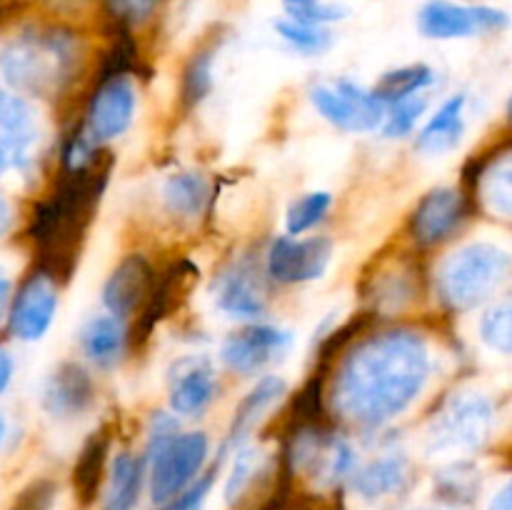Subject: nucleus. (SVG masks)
Masks as SVG:
<instances>
[{"label":"nucleus","mask_w":512,"mask_h":510,"mask_svg":"<svg viewBox=\"0 0 512 510\" xmlns=\"http://www.w3.org/2000/svg\"><path fill=\"white\" fill-rule=\"evenodd\" d=\"M430 355L420 335L390 330L350 350L333 385L335 410L358 425H383L403 413L428 380Z\"/></svg>","instance_id":"nucleus-1"},{"label":"nucleus","mask_w":512,"mask_h":510,"mask_svg":"<svg viewBox=\"0 0 512 510\" xmlns=\"http://www.w3.org/2000/svg\"><path fill=\"white\" fill-rule=\"evenodd\" d=\"M110 165V153L100 150L88 163L65 168L53 193L38 208L33 235L40 253V273L53 283L73 275L95 208L103 198Z\"/></svg>","instance_id":"nucleus-2"},{"label":"nucleus","mask_w":512,"mask_h":510,"mask_svg":"<svg viewBox=\"0 0 512 510\" xmlns=\"http://www.w3.org/2000/svg\"><path fill=\"white\" fill-rule=\"evenodd\" d=\"M83 60L80 40L63 28H38L15 35L0 50V73L13 88L53 98L75 78Z\"/></svg>","instance_id":"nucleus-3"},{"label":"nucleus","mask_w":512,"mask_h":510,"mask_svg":"<svg viewBox=\"0 0 512 510\" xmlns=\"http://www.w3.org/2000/svg\"><path fill=\"white\" fill-rule=\"evenodd\" d=\"M510 255L490 243H473L450 255L438 273V293L453 310L478 308L508 280Z\"/></svg>","instance_id":"nucleus-4"},{"label":"nucleus","mask_w":512,"mask_h":510,"mask_svg":"<svg viewBox=\"0 0 512 510\" xmlns=\"http://www.w3.org/2000/svg\"><path fill=\"white\" fill-rule=\"evenodd\" d=\"M208 460V438L203 433H175L160 423L150 440V498L168 503L188 488Z\"/></svg>","instance_id":"nucleus-5"},{"label":"nucleus","mask_w":512,"mask_h":510,"mask_svg":"<svg viewBox=\"0 0 512 510\" xmlns=\"http://www.w3.org/2000/svg\"><path fill=\"white\" fill-rule=\"evenodd\" d=\"M290 473H303L323 485H335L355 470V453L343 438L325 433L320 425L293 430L288 455Z\"/></svg>","instance_id":"nucleus-6"},{"label":"nucleus","mask_w":512,"mask_h":510,"mask_svg":"<svg viewBox=\"0 0 512 510\" xmlns=\"http://www.w3.org/2000/svg\"><path fill=\"white\" fill-rule=\"evenodd\" d=\"M493 405L480 393L455 395L430 423L428 445L435 453L475 450L490 438Z\"/></svg>","instance_id":"nucleus-7"},{"label":"nucleus","mask_w":512,"mask_h":510,"mask_svg":"<svg viewBox=\"0 0 512 510\" xmlns=\"http://www.w3.org/2000/svg\"><path fill=\"white\" fill-rule=\"evenodd\" d=\"M310 100L325 120L343 130L365 133V130H375L378 125H383V100L373 90H363L348 80L315 85L310 90Z\"/></svg>","instance_id":"nucleus-8"},{"label":"nucleus","mask_w":512,"mask_h":510,"mask_svg":"<svg viewBox=\"0 0 512 510\" xmlns=\"http://www.w3.org/2000/svg\"><path fill=\"white\" fill-rule=\"evenodd\" d=\"M135 115V88L128 75H113L103 78L95 95L90 98L85 123L80 125V133L95 145H103L108 140L118 138L130 128Z\"/></svg>","instance_id":"nucleus-9"},{"label":"nucleus","mask_w":512,"mask_h":510,"mask_svg":"<svg viewBox=\"0 0 512 510\" xmlns=\"http://www.w3.org/2000/svg\"><path fill=\"white\" fill-rule=\"evenodd\" d=\"M423 35L435 40L470 38V35L493 33L508 25V15L488 5H460L450 0H430L418 15Z\"/></svg>","instance_id":"nucleus-10"},{"label":"nucleus","mask_w":512,"mask_h":510,"mask_svg":"<svg viewBox=\"0 0 512 510\" xmlns=\"http://www.w3.org/2000/svg\"><path fill=\"white\" fill-rule=\"evenodd\" d=\"M330 258L333 245L328 238H278L268 253V275L283 285L308 283L328 270Z\"/></svg>","instance_id":"nucleus-11"},{"label":"nucleus","mask_w":512,"mask_h":510,"mask_svg":"<svg viewBox=\"0 0 512 510\" xmlns=\"http://www.w3.org/2000/svg\"><path fill=\"white\" fill-rule=\"evenodd\" d=\"M293 343V333L275 325H250L223 343V363L235 373H255L278 360Z\"/></svg>","instance_id":"nucleus-12"},{"label":"nucleus","mask_w":512,"mask_h":510,"mask_svg":"<svg viewBox=\"0 0 512 510\" xmlns=\"http://www.w3.org/2000/svg\"><path fill=\"white\" fill-rule=\"evenodd\" d=\"M38 143L33 110L18 95L0 90V175L23 168Z\"/></svg>","instance_id":"nucleus-13"},{"label":"nucleus","mask_w":512,"mask_h":510,"mask_svg":"<svg viewBox=\"0 0 512 510\" xmlns=\"http://www.w3.org/2000/svg\"><path fill=\"white\" fill-rule=\"evenodd\" d=\"M48 275L38 273L18 290L10 308V330L20 340H38L48 333L58 308V290Z\"/></svg>","instance_id":"nucleus-14"},{"label":"nucleus","mask_w":512,"mask_h":510,"mask_svg":"<svg viewBox=\"0 0 512 510\" xmlns=\"http://www.w3.org/2000/svg\"><path fill=\"white\" fill-rule=\"evenodd\" d=\"M195 278H198L195 265L188 263V260H180V263L170 265V268L165 270L163 278L153 280L148 298H145L143 308H140V318L138 323H135L133 340L143 343L148 335H153V330L158 328L160 320L168 318V315L183 303L185 293L195 285Z\"/></svg>","instance_id":"nucleus-15"},{"label":"nucleus","mask_w":512,"mask_h":510,"mask_svg":"<svg viewBox=\"0 0 512 510\" xmlns=\"http://www.w3.org/2000/svg\"><path fill=\"white\" fill-rule=\"evenodd\" d=\"M95 400V383L78 363H63L50 373L43 388V408L53 418L68 420L88 413Z\"/></svg>","instance_id":"nucleus-16"},{"label":"nucleus","mask_w":512,"mask_h":510,"mask_svg":"<svg viewBox=\"0 0 512 510\" xmlns=\"http://www.w3.org/2000/svg\"><path fill=\"white\" fill-rule=\"evenodd\" d=\"M465 215V200L453 188H435L413 210L410 233L420 245H438L450 238Z\"/></svg>","instance_id":"nucleus-17"},{"label":"nucleus","mask_w":512,"mask_h":510,"mask_svg":"<svg viewBox=\"0 0 512 510\" xmlns=\"http://www.w3.org/2000/svg\"><path fill=\"white\" fill-rule=\"evenodd\" d=\"M153 280V268L143 255H128L120 260L103 285V305L108 308V315L123 320L143 308Z\"/></svg>","instance_id":"nucleus-18"},{"label":"nucleus","mask_w":512,"mask_h":510,"mask_svg":"<svg viewBox=\"0 0 512 510\" xmlns=\"http://www.w3.org/2000/svg\"><path fill=\"white\" fill-rule=\"evenodd\" d=\"M218 393L213 365L205 358H183L170 368L168 398L170 408L180 415H195L208 408Z\"/></svg>","instance_id":"nucleus-19"},{"label":"nucleus","mask_w":512,"mask_h":510,"mask_svg":"<svg viewBox=\"0 0 512 510\" xmlns=\"http://www.w3.org/2000/svg\"><path fill=\"white\" fill-rule=\"evenodd\" d=\"M215 303L235 318H255L265 310V290L258 268L245 260L230 263L215 280Z\"/></svg>","instance_id":"nucleus-20"},{"label":"nucleus","mask_w":512,"mask_h":510,"mask_svg":"<svg viewBox=\"0 0 512 510\" xmlns=\"http://www.w3.org/2000/svg\"><path fill=\"white\" fill-rule=\"evenodd\" d=\"M108 453H110V433L108 428H100L85 440V445L80 448L78 460H75L73 468V488L78 495V503L83 508L95 503L100 493V483H103L105 465H108Z\"/></svg>","instance_id":"nucleus-21"},{"label":"nucleus","mask_w":512,"mask_h":510,"mask_svg":"<svg viewBox=\"0 0 512 510\" xmlns=\"http://www.w3.org/2000/svg\"><path fill=\"white\" fill-rule=\"evenodd\" d=\"M465 133V98L463 95H455V98L445 100L438 110H435L433 118L428 120V125L420 133V150L430 155H440L453 150L455 145L463 140Z\"/></svg>","instance_id":"nucleus-22"},{"label":"nucleus","mask_w":512,"mask_h":510,"mask_svg":"<svg viewBox=\"0 0 512 510\" xmlns=\"http://www.w3.org/2000/svg\"><path fill=\"white\" fill-rule=\"evenodd\" d=\"M280 395H285V380L278 375H268V378L260 380L248 395L238 403L233 413V423L228 430V443L235 445L260 423L268 408H273L280 400Z\"/></svg>","instance_id":"nucleus-23"},{"label":"nucleus","mask_w":512,"mask_h":510,"mask_svg":"<svg viewBox=\"0 0 512 510\" xmlns=\"http://www.w3.org/2000/svg\"><path fill=\"white\" fill-rule=\"evenodd\" d=\"M410 478V465L403 455H385V458L373 460L363 470L353 475V488L363 498H383L405 488Z\"/></svg>","instance_id":"nucleus-24"},{"label":"nucleus","mask_w":512,"mask_h":510,"mask_svg":"<svg viewBox=\"0 0 512 510\" xmlns=\"http://www.w3.org/2000/svg\"><path fill=\"white\" fill-rule=\"evenodd\" d=\"M80 345L93 363H115L125 348L123 320L115 318V315H98V318L88 320L80 330Z\"/></svg>","instance_id":"nucleus-25"},{"label":"nucleus","mask_w":512,"mask_h":510,"mask_svg":"<svg viewBox=\"0 0 512 510\" xmlns=\"http://www.w3.org/2000/svg\"><path fill=\"white\" fill-rule=\"evenodd\" d=\"M208 180L200 173H175L163 185V203L170 215L180 220H193L208 205Z\"/></svg>","instance_id":"nucleus-26"},{"label":"nucleus","mask_w":512,"mask_h":510,"mask_svg":"<svg viewBox=\"0 0 512 510\" xmlns=\"http://www.w3.org/2000/svg\"><path fill=\"white\" fill-rule=\"evenodd\" d=\"M140 485H143V463L130 453L115 455L105 510H133L138 503Z\"/></svg>","instance_id":"nucleus-27"},{"label":"nucleus","mask_w":512,"mask_h":510,"mask_svg":"<svg viewBox=\"0 0 512 510\" xmlns=\"http://www.w3.org/2000/svg\"><path fill=\"white\" fill-rule=\"evenodd\" d=\"M480 193L490 210L508 218L512 208V163L510 153H500L480 170Z\"/></svg>","instance_id":"nucleus-28"},{"label":"nucleus","mask_w":512,"mask_h":510,"mask_svg":"<svg viewBox=\"0 0 512 510\" xmlns=\"http://www.w3.org/2000/svg\"><path fill=\"white\" fill-rule=\"evenodd\" d=\"M435 73L428 65H403L398 70H390L388 75H383V80L378 83V88L373 90L385 105L395 103V100L410 98V95H418L420 90H425L428 85H433Z\"/></svg>","instance_id":"nucleus-29"},{"label":"nucleus","mask_w":512,"mask_h":510,"mask_svg":"<svg viewBox=\"0 0 512 510\" xmlns=\"http://www.w3.org/2000/svg\"><path fill=\"white\" fill-rule=\"evenodd\" d=\"M480 473L473 463H453L438 473V495L448 505H468L478 498Z\"/></svg>","instance_id":"nucleus-30"},{"label":"nucleus","mask_w":512,"mask_h":510,"mask_svg":"<svg viewBox=\"0 0 512 510\" xmlns=\"http://www.w3.org/2000/svg\"><path fill=\"white\" fill-rule=\"evenodd\" d=\"M330 205H333V195L318 190V193H305L295 203H290L288 215H285V228L290 235H300L305 230L315 228L320 220L328 215Z\"/></svg>","instance_id":"nucleus-31"},{"label":"nucleus","mask_w":512,"mask_h":510,"mask_svg":"<svg viewBox=\"0 0 512 510\" xmlns=\"http://www.w3.org/2000/svg\"><path fill=\"white\" fill-rule=\"evenodd\" d=\"M275 30H278V35L290 45V48L300 50V53H323V50L333 43L328 28L305 23V20H295L290 18V15L285 20H278Z\"/></svg>","instance_id":"nucleus-32"},{"label":"nucleus","mask_w":512,"mask_h":510,"mask_svg":"<svg viewBox=\"0 0 512 510\" xmlns=\"http://www.w3.org/2000/svg\"><path fill=\"white\" fill-rule=\"evenodd\" d=\"M425 108H428V98L420 93L388 103L383 115V133L388 138H403V135H408L415 128V123L425 113Z\"/></svg>","instance_id":"nucleus-33"},{"label":"nucleus","mask_w":512,"mask_h":510,"mask_svg":"<svg viewBox=\"0 0 512 510\" xmlns=\"http://www.w3.org/2000/svg\"><path fill=\"white\" fill-rule=\"evenodd\" d=\"M213 60L215 50H200L198 55H193L188 68H185L183 100L188 108H195L210 93V88H213Z\"/></svg>","instance_id":"nucleus-34"},{"label":"nucleus","mask_w":512,"mask_h":510,"mask_svg":"<svg viewBox=\"0 0 512 510\" xmlns=\"http://www.w3.org/2000/svg\"><path fill=\"white\" fill-rule=\"evenodd\" d=\"M370 295H373L375 305H383L388 310L410 303L413 300V270L398 265L393 273H385L375 283V290H370Z\"/></svg>","instance_id":"nucleus-35"},{"label":"nucleus","mask_w":512,"mask_h":510,"mask_svg":"<svg viewBox=\"0 0 512 510\" xmlns=\"http://www.w3.org/2000/svg\"><path fill=\"white\" fill-rule=\"evenodd\" d=\"M510 300H500L493 303V308L485 313L483 323H480V335L488 343V348L498 350V353L508 355L512 343V325H510Z\"/></svg>","instance_id":"nucleus-36"},{"label":"nucleus","mask_w":512,"mask_h":510,"mask_svg":"<svg viewBox=\"0 0 512 510\" xmlns=\"http://www.w3.org/2000/svg\"><path fill=\"white\" fill-rule=\"evenodd\" d=\"M263 473V465H260V453L255 450H243V453L235 458L233 473H230L228 490H225V498L228 503H238L243 498L245 490L253 485V480Z\"/></svg>","instance_id":"nucleus-37"},{"label":"nucleus","mask_w":512,"mask_h":510,"mask_svg":"<svg viewBox=\"0 0 512 510\" xmlns=\"http://www.w3.org/2000/svg\"><path fill=\"white\" fill-rule=\"evenodd\" d=\"M213 483H215V470H210V473H205L203 478L195 480L193 485L180 490V493L175 495V498H170L160 510H203V503L205 498H208V490Z\"/></svg>","instance_id":"nucleus-38"},{"label":"nucleus","mask_w":512,"mask_h":510,"mask_svg":"<svg viewBox=\"0 0 512 510\" xmlns=\"http://www.w3.org/2000/svg\"><path fill=\"white\" fill-rule=\"evenodd\" d=\"M105 8L125 25L145 23L158 8V0H105Z\"/></svg>","instance_id":"nucleus-39"},{"label":"nucleus","mask_w":512,"mask_h":510,"mask_svg":"<svg viewBox=\"0 0 512 510\" xmlns=\"http://www.w3.org/2000/svg\"><path fill=\"white\" fill-rule=\"evenodd\" d=\"M55 493H58V488H55L53 480H35L18 495L13 510H50L55 503Z\"/></svg>","instance_id":"nucleus-40"},{"label":"nucleus","mask_w":512,"mask_h":510,"mask_svg":"<svg viewBox=\"0 0 512 510\" xmlns=\"http://www.w3.org/2000/svg\"><path fill=\"white\" fill-rule=\"evenodd\" d=\"M288 15L295 20H305V23H313V25H328L335 23V20L345 18V8L335 3H310V5H300V8H288Z\"/></svg>","instance_id":"nucleus-41"},{"label":"nucleus","mask_w":512,"mask_h":510,"mask_svg":"<svg viewBox=\"0 0 512 510\" xmlns=\"http://www.w3.org/2000/svg\"><path fill=\"white\" fill-rule=\"evenodd\" d=\"M10 378H13V360H10V355L5 350H0V393L8 388Z\"/></svg>","instance_id":"nucleus-42"},{"label":"nucleus","mask_w":512,"mask_h":510,"mask_svg":"<svg viewBox=\"0 0 512 510\" xmlns=\"http://www.w3.org/2000/svg\"><path fill=\"white\" fill-rule=\"evenodd\" d=\"M488 510H512V488L510 485H505V488L495 495Z\"/></svg>","instance_id":"nucleus-43"},{"label":"nucleus","mask_w":512,"mask_h":510,"mask_svg":"<svg viewBox=\"0 0 512 510\" xmlns=\"http://www.w3.org/2000/svg\"><path fill=\"white\" fill-rule=\"evenodd\" d=\"M5 300H8V278H5V270L0 268V315H3Z\"/></svg>","instance_id":"nucleus-44"},{"label":"nucleus","mask_w":512,"mask_h":510,"mask_svg":"<svg viewBox=\"0 0 512 510\" xmlns=\"http://www.w3.org/2000/svg\"><path fill=\"white\" fill-rule=\"evenodd\" d=\"M8 205H5V200L0 198V235H3V230L8 228Z\"/></svg>","instance_id":"nucleus-45"},{"label":"nucleus","mask_w":512,"mask_h":510,"mask_svg":"<svg viewBox=\"0 0 512 510\" xmlns=\"http://www.w3.org/2000/svg\"><path fill=\"white\" fill-rule=\"evenodd\" d=\"M310 3H320V0H285L288 8H300V5H310Z\"/></svg>","instance_id":"nucleus-46"},{"label":"nucleus","mask_w":512,"mask_h":510,"mask_svg":"<svg viewBox=\"0 0 512 510\" xmlns=\"http://www.w3.org/2000/svg\"><path fill=\"white\" fill-rule=\"evenodd\" d=\"M3 438H5V420L3 415H0V443H3Z\"/></svg>","instance_id":"nucleus-47"}]
</instances>
